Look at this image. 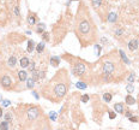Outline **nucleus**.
<instances>
[{
	"instance_id": "1",
	"label": "nucleus",
	"mask_w": 139,
	"mask_h": 130,
	"mask_svg": "<svg viewBox=\"0 0 139 130\" xmlns=\"http://www.w3.org/2000/svg\"><path fill=\"white\" fill-rule=\"evenodd\" d=\"M76 35L82 43V47L91 45L96 40V28L91 19V16L88 12L86 7L82 5L78 9L76 17Z\"/></svg>"
},
{
	"instance_id": "2",
	"label": "nucleus",
	"mask_w": 139,
	"mask_h": 130,
	"mask_svg": "<svg viewBox=\"0 0 139 130\" xmlns=\"http://www.w3.org/2000/svg\"><path fill=\"white\" fill-rule=\"evenodd\" d=\"M66 70H60L56 72L55 77L48 83L43 90V96L54 102L60 101L69 90V78L66 76Z\"/></svg>"
},
{
	"instance_id": "3",
	"label": "nucleus",
	"mask_w": 139,
	"mask_h": 130,
	"mask_svg": "<svg viewBox=\"0 0 139 130\" xmlns=\"http://www.w3.org/2000/svg\"><path fill=\"white\" fill-rule=\"evenodd\" d=\"M85 72H86V63L80 59H76L72 63V73L74 76L83 77Z\"/></svg>"
},
{
	"instance_id": "4",
	"label": "nucleus",
	"mask_w": 139,
	"mask_h": 130,
	"mask_svg": "<svg viewBox=\"0 0 139 130\" xmlns=\"http://www.w3.org/2000/svg\"><path fill=\"white\" fill-rule=\"evenodd\" d=\"M116 69V63L115 61H111V60H106L102 65V72L103 75H109L113 76V73L115 72Z\"/></svg>"
},
{
	"instance_id": "5",
	"label": "nucleus",
	"mask_w": 139,
	"mask_h": 130,
	"mask_svg": "<svg viewBox=\"0 0 139 130\" xmlns=\"http://www.w3.org/2000/svg\"><path fill=\"white\" fill-rule=\"evenodd\" d=\"M0 84H1L2 88H5L6 90H9V89H11L13 82H12V78L9 75H4V76H0Z\"/></svg>"
},
{
	"instance_id": "6",
	"label": "nucleus",
	"mask_w": 139,
	"mask_h": 130,
	"mask_svg": "<svg viewBox=\"0 0 139 130\" xmlns=\"http://www.w3.org/2000/svg\"><path fill=\"white\" fill-rule=\"evenodd\" d=\"M39 115H40V110H39L37 107H35V106L30 107L28 110V118L30 120H34L35 118H37Z\"/></svg>"
},
{
	"instance_id": "7",
	"label": "nucleus",
	"mask_w": 139,
	"mask_h": 130,
	"mask_svg": "<svg viewBox=\"0 0 139 130\" xmlns=\"http://www.w3.org/2000/svg\"><path fill=\"white\" fill-rule=\"evenodd\" d=\"M137 48H138V40L137 39H132L128 42V49L129 51H136Z\"/></svg>"
},
{
	"instance_id": "8",
	"label": "nucleus",
	"mask_w": 139,
	"mask_h": 130,
	"mask_svg": "<svg viewBox=\"0 0 139 130\" xmlns=\"http://www.w3.org/2000/svg\"><path fill=\"white\" fill-rule=\"evenodd\" d=\"M18 80L20 81V82H24V81H27L28 80V72L24 71V70H20V71H18Z\"/></svg>"
},
{
	"instance_id": "9",
	"label": "nucleus",
	"mask_w": 139,
	"mask_h": 130,
	"mask_svg": "<svg viewBox=\"0 0 139 130\" xmlns=\"http://www.w3.org/2000/svg\"><path fill=\"white\" fill-rule=\"evenodd\" d=\"M19 65H20V68H28L30 65V59L28 57H22L19 60Z\"/></svg>"
},
{
	"instance_id": "10",
	"label": "nucleus",
	"mask_w": 139,
	"mask_h": 130,
	"mask_svg": "<svg viewBox=\"0 0 139 130\" xmlns=\"http://www.w3.org/2000/svg\"><path fill=\"white\" fill-rule=\"evenodd\" d=\"M28 23L30 25H35L36 24V14L32 12H29L28 14Z\"/></svg>"
},
{
	"instance_id": "11",
	"label": "nucleus",
	"mask_w": 139,
	"mask_h": 130,
	"mask_svg": "<svg viewBox=\"0 0 139 130\" xmlns=\"http://www.w3.org/2000/svg\"><path fill=\"white\" fill-rule=\"evenodd\" d=\"M114 110H115L118 113H124V104H121V102L114 104Z\"/></svg>"
},
{
	"instance_id": "12",
	"label": "nucleus",
	"mask_w": 139,
	"mask_h": 130,
	"mask_svg": "<svg viewBox=\"0 0 139 130\" xmlns=\"http://www.w3.org/2000/svg\"><path fill=\"white\" fill-rule=\"evenodd\" d=\"M36 48V45L34 42V40H29L28 41V47H27V52L28 53H32V51Z\"/></svg>"
},
{
	"instance_id": "13",
	"label": "nucleus",
	"mask_w": 139,
	"mask_h": 130,
	"mask_svg": "<svg viewBox=\"0 0 139 130\" xmlns=\"http://www.w3.org/2000/svg\"><path fill=\"white\" fill-rule=\"evenodd\" d=\"M59 64H60V58L58 57V56H53V57H50V65H52V66L56 68Z\"/></svg>"
},
{
	"instance_id": "14",
	"label": "nucleus",
	"mask_w": 139,
	"mask_h": 130,
	"mask_svg": "<svg viewBox=\"0 0 139 130\" xmlns=\"http://www.w3.org/2000/svg\"><path fill=\"white\" fill-rule=\"evenodd\" d=\"M16 64H17V58H16V56H11V57L9 58L7 65H9L10 68H14V66H16Z\"/></svg>"
},
{
	"instance_id": "15",
	"label": "nucleus",
	"mask_w": 139,
	"mask_h": 130,
	"mask_svg": "<svg viewBox=\"0 0 139 130\" xmlns=\"http://www.w3.org/2000/svg\"><path fill=\"white\" fill-rule=\"evenodd\" d=\"M116 21H118V14L115 12H110L108 14V22L109 23H115Z\"/></svg>"
},
{
	"instance_id": "16",
	"label": "nucleus",
	"mask_w": 139,
	"mask_h": 130,
	"mask_svg": "<svg viewBox=\"0 0 139 130\" xmlns=\"http://www.w3.org/2000/svg\"><path fill=\"white\" fill-rule=\"evenodd\" d=\"M35 82H36V80H34L32 77H31V78L28 77V80H27V88H28V89H32V88L35 87Z\"/></svg>"
},
{
	"instance_id": "17",
	"label": "nucleus",
	"mask_w": 139,
	"mask_h": 130,
	"mask_svg": "<svg viewBox=\"0 0 139 130\" xmlns=\"http://www.w3.org/2000/svg\"><path fill=\"white\" fill-rule=\"evenodd\" d=\"M125 101L127 105H134V104H136V99H134L132 95H127L125 98Z\"/></svg>"
},
{
	"instance_id": "18",
	"label": "nucleus",
	"mask_w": 139,
	"mask_h": 130,
	"mask_svg": "<svg viewBox=\"0 0 139 130\" xmlns=\"http://www.w3.org/2000/svg\"><path fill=\"white\" fill-rule=\"evenodd\" d=\"M119 53H120V57H121V59L124 60V63L125 64H127V65H129L131 64V61H129V59L126 57V54H125V52L124 51H119Z\"/></svg>"
},
{
	"instance_id": "19",
	"label": "nucleus",
	"mask_w": 139,
	"mask_h": 130,
	"mask_svg": "<svg viewBox=\"0 0 139 130\" xmlns=\"http://www.w3.org/2000/svg\"><path fill=\"white\" fill-rule=\"evenodd\" d=\"M36 52L39 53V54H41L42 52L44 51V42H40L39 45H36Z\"/></svg>"
},
{
	"instance_id": "20",
	"label": "nucleus",
	"mask_w": 139,
	"mask_h": 130,
	"mask_svg": "<svg viewBox=\"0 0 139 130\" xmlns=\"http://www.w3.org/2000/svg\"><path fill=\"white\" fill-rule=\"evenodd\" d=\"M76 87H77L78 89H86V88H88V84H86L85 82H83V81H79V82H77Z\"/></svg>"
},
{
	"instance_id": "21",
	"label": "nucleus",
	"mask_w": 139,
	"mask_h": 130,
	"mask_svg": "<svg viewBox=\"0 0 139 130\" xmlns=\"http://www.w3.org/2000/svg\"><path fill=\"white\" fill-rule=\"evenodd\" d=\"M102 1H103V0H91V4H92V6H94L95 9H98V7H101Z\"/></svg>"
},
{
	"instance_id": "22",
	"label": "nucleus",
	"mask_w": 139,
	"mask_h": 130,
	"mask_svg": "<svg viewBox=\"0 0 139 130\" xmlns=\"http://www.w3.org/2000/svg\"><path fill=\"white\" fill-rule=\"evenodd\" d=\"M111 99H113V95H111L110 93H104V94H103V100L106 101V102L111 101Z\"/></svg>"
},
{
	"instance_id": "23",
	"label": "nucleus",
	"mask_w": 139,
	"mask_h": 130,
	"mask_svg": "<svg viewBox=\"0 0 139 130\" xmlns=\"http://www.w3.org/2000/svg\"><path fill=\"white\" fill-rule=\"evenodd\" d=\"M0 130H9V122L4 120L0 123Z\"/></svg>"
},
{
	"instance_id": "24",
	"label": "nucleus",
	"mask_w": 139,
	"mask_h": 130,
	"mask_svg": "<svg viewBox=\"0 0 139 130\" xmlns=\"http://www.w3.org/2000/svg\"><path fill=\"white\" fill-rule=\"evenodd\" d=\"M36 33H37V34H43V33H44V24H43V23H40V24H39V27L36 29Z\"/></svg>"
},
{
	"instance_id": "25",
	"label": "nucleus",
	"mask_w": 139,
	"mask_h": 130,
	"mask_svg": "<svg viewBox=\"0 0 139 130\" xmlns=\"http://www.w3.org/2000/svg\"><path fill=\"white\" fill-rule=\"evenodd\" d=\"M4 117H5V120H6V122H11V120H12V113H11V112H6V113L4 115Z\"/></svg>"
},
{
	"instance_id": "26",
	"label": "nucleus",
	"mask_w": 139,
	"mask_h": 130,
	"mask_svg": "<svg viewBox=\"0 0 139 130\" xmlns=\"http://www.w3.org/2000/svg\"><path fill=\"white\" fill-rule=\"evenodd\" d=\"M89 99H90L89 94H84V95H82V98H80V101H82L83 104H85V102H88V101H89Z\"/></svg>"
},
{
	"instance_id": "27",
	"label": "nucleus",
	"mask_w": 139,
	"mask_h": 130,
	"mask_svg": "<svg viewBox=\"0 0 139 130\" xmlns=\"http://www.w3.org/2000/svg\"><path fill=\"white\" fill-rule=\"evenodd\" d=\"M42 39H43V42H48L50 39H49V34L48 33H43L42 34Z\"/></svg>"
},
{
	"instance_id": "28",
	"label": "nucleus",
	"mask_w": 139,
	"mask_h": 130,
	"mask_svg": "<svg viewBox=\"0 0 139 130\" xmlns=\"http://www.w3.org/2000/svg\"><path fill=\"white\" fill-rule=\"evenodd\" d=\"M126 90H127L128 93H132V92L134 90V87H133V84H132V83L127 84V86H126Z\"/></svg>"
},
{
	"instance_id": "29",
	"label": "nucleus",
	"mask_w": 139,
	"mask_h": 130,
	"mask_svg": "<svg viewBox=\"0 0 139 130\" xmlns=\"http://www.w3.org/2000/svg\"><path fill=\"white\" fill-rule=\"evenodd\" d=\"M1 104H2V107H7V106H10L11 101L6 100V99H2V100H1Z\"/></svg>"
},
{
	"instance_id": "30",
	"label": "nucleus",
	"mask_w": 139,
	"mask_h": 130,
	"mask_svg": "<svg viewBox=\"0 0 139 130\" xmlns=\"http://www.w3.org/2000/svg\"><path fill=\"white\" fill-rule=\"evenodd\" d=\"M28 70L30 72H32L35 70V61H31V63H30V65L28 66Z\"/></svg>"
},
{
	"instance_id": "31",
	"label": "nucleus",
	"mask_w": 139,
	"mask_h": 130,
	"mask_svg": "<svg viewBox=\"0 0 139 130\" xmlns=\"http://www.w3.org/2000/svg\"><path fill=\"white\" fill-rule=\"evenodd\" d=\"M49 118H50L53 122H55V120H56V113L54 112V111H52V112L49 113Z\"/></svg>"
},
{
	"instance_id": "32",
	"label": "nucleus",
	"mask_w": 139,
	"mask_h": 130,
	"mask_svg": "<svg viewBox=\"0 0 139 130\" xmlns=\"http://www.w3.org/2000/svg\"><path fill=\"white\" fill-rule=\"evenodd\" d=\"M134 78H136V76H134V73H131L128 77H127V81L129 82V83H132L133 81H134Z\"/></svg>"
},
{
	"instance_id": "33",
	"label": "nucleus",
	"mask_w": 139,
	"mask_h": 130,
	"mask_svg": "<svg viewBox=\"0 0 139 130\" xmlns=\"http://www.w3.org/2000/svg\"><path fill=\"white\" fill-rule=\"evenodd\" d=\"M95 49H96V54L99 56V53H101V46H99V45H96V46H95Z\"/></svg>"
},
{
	"instance_id": "34",
	"label": "nucleus",
	"mask_w": 139,
	"mask_h": 130,
	"mask_svg": "<svg viewBox=\"0 0 139 130\" xmlns=\"http://www.w3.org/2000/svg\"><path fill=\"white\" fill-rule=\"evenodd\" d=\"M122 33H124L122 29H116V30H115V35H116V36H120Z\"/></svg>"
},
{
	"instance_id": "35",
	"label": "nucleus",
	"mask_w": 139,
	"mask_h": 130,
	"mask_svg": "<svg viewBox=\"0 0 139 130\" xmlns=\"http://www.w3.org/2000/svg\"><path fill=\"white\" fill-rule=\"evenodd\" d=\"M129 120H131V122H138L139 118L136 117V116H131V117H129Z\"/></svg>"
},
{
	"instance_id": "36",
	"label": "nucleus",
	"mask_w": 139,
	"mask_h": 130,
	"mask_svg": "<svg viewBox=\"0 0 139 130\" xmlns=\"http://www.w3.org/2000/svg\"><path fill=\"white\" fill-rule=\"evenodd\" d=\"M32 95H34V98H35L36 100H39V99H40V95H39V93H37V92L32 90Z\"/></svg>"
},
{
	"instance_id": "37",
	"label": "nucleus",
	"mask_w": 139,
	"mask_h": 130,
	"mask_svg": "<svg viewBox=\"0 0 139 130\" xmlns=\"http://www.w3.org/2000/svg\"><path fill=\"white\" fill-rule=\"evenodd\" d=\"M14 13H16L17 17H19V7H18V6H16V7H14Z\"/></svg>"
},
{
	"instance_id": "38",
	"label": "nucleus",
	"mask_w": 139,
	"mask_h": 130,
	"mask_svg": "<svg viewBox=\"0 0 139 130\" xmlns=\"http://www.w3.org/2000/svg\"><path fill=\"white\" fill-rule=\"evenodd\" d=\"M115 117H116L115 112H109V118H110V119H114Z\"/></svg>"
},
{
	"instance_id": "39",
	"label": "nucleus",
	"mask_w": 139,
	"mask_h": 130,
	"mask_svg": "<svg viewBox=\"0 0 139 130\" xmlns=\"http://www.w3.org/2000/svg\"><path fill=\"white\" fill-rule=\"evenodd\" d=\"M125 116H126V117H128V118H129V117L132 116V112H131V111H127V112H125Z\"/></svg>"
},
{
	"instance_id": "40",
	"label": "nucleus",
	"mask_w": 139,
	"mask_h": 130,
	"mask_svg": "<svg viewBox=\"0 0 139 130\" xmlns=\"http://www.w3.org/2000/svg\"><path fill=\"white\" fill-rule=\"evenodd\" d=\"M2 113H4V112H2V107H0V118L2 117Z\"/></svg>"
}]
</instances>
